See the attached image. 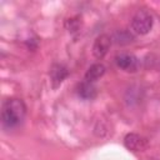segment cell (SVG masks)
Instances as JSON below:
<instances>
[{"label": "cell", "instance_id": "obj_4", "mask_svg": "<svg viewBox=\"0 0 160 160\" xmlns=\"http://www.w3.org/2000/svg\"><path fill=\"white\" fill-rule=\"evenodd\" d=\"M124 145H125V148H126L128 150H130V151H134V152H136V151H142V150H145L146 146H148V140H146L144 136L139 135V134L130 132V134H128V135L125 136V139H124Z\"/></svg>", "mask_w": 160, "mask_h": 160}, {"label": "cell", "instance_id": "obj_6", "mask_svg": "<svg viewBox=\"0 0 160 160\" xmlns=\"http://www.w3.org/2000/svg\"><path fill=\"white\" fill-rule=\"evenodd\" d=\"M69 70L62 64H54L50 69V81L52 89H56L61 85V82L68 78Z\"/></svg>", "mask_w": 160, "mask_h": 160}, {"label": "cell", "instance_id": "obj_3", "mask_svg": "<svg viewBox=\"0 0 160 160\" xmlns=\"http://www.w3.org/2000/svg\"><path fill=\"white\" fill-rule=\"evenodd\" d=\"M115 64L118 65V68H120L128 72H135L139 69L140 61L132 54H120L115 58Z\"/></svg>", "mask_w": 160, "mask_h": 160}, {"label": "cell", "instance_id": "obj_9", "mask_svg": "<svg viewBox=\"0 0 160 160\" xmlns=\"http://www.w3.org/2000/svg\"><path fill=\"white\" fill-rule=\"evenodd\" d=\"M114 40H115L116 44L124 45V44H129L130 41H132V36H131V34H129L128 31H125V30H120V31L115 32Z\"/></svg>", "mask_w": 160, "mask_h": 160}, {"label": "cell", "instance_id": "obj_10", "mask_svg": "<svg viewBox=\"0 0 160 160\" xmlns=\"http://www.w3.org/2000/svg\"><path fill=\"white\" fill-rule=\"evenodd\" d=\"M79 18H71V19H69L68 20V22H66V26H68V29H69V31H71V32H74V31H76V30H79V26H80V21L78 20Z\"/></svg>", "mask_w": 160, "mask_h": 160}, {"label": "cell", "instance_id": "obj_5", "mask_svg": "<svg viewBox=\"0 0 160 160\" xmlns=\"http://www.w3.org/2000/svg\"><path fill=\"white\" fill-rule=\"evenodd\" d=\"M110 45H111V38L109 35H106V34L99 35L95 39L94 44H92V54H94V56L96 59H102L108 54V51L110 49Z\"/></svg>", "mask_w": 160, "mask_h": 160}, {"label": "cell", "instance_id": "obj_8", "mask_svg": "<svg viewBox=\"0 0 160 160\" xmlns=\"http://www.w3.org/2000/svg\"><path fill=\"white\" fill-rule=\"evenodd\" d=\"M105 74V66L102 64H92L85 72V80L89 82H95Z\"/></svg>", "mask_w": 160, "mask_h": 160}, {"label": "cell", "instance_id": "obj_2", "mask_svg": "<svg viewBox=\"0 0 160 160\" xmlns=\"http://www.w3.org/2000/svg\"><path fill=\"white\" fill-rule=\"evenodd\" d=\"M154 24L152 15L146 10H139L131 19V31L138 35H146Z\"/></svg>", "mask_w": 160, "mask_h": 160}, {"label": "cell", "instance_id": "obj_7", "mask_svg": "<svg viewBox=\"0 0 160 160\" xmlns=\"http://www.w3.org/2000/svg\"><path fill=\"white\" fill-rule=\"evenodd\" d=\"M76 92L84 100H92L96 96V88L92 85V82H89V81L84 80L82 82H80L78 85Z\"/></svg>", "mask_w": 160, "mask_h": 160}, {"label": "cell", "instance_id": "obj_1", "mask_svg": "<svg viewBox=\"0 0 160 160\" xmlns=\"http://www.w3.org/2000/svg\"><path fill=\"white\" fill-rule=\"evenodd\" d=\"M26 105L21 99L10 98L2 102L1 108V124L5 129L18 128L25 119Z\"/></svg>", "mask_w": 160, "mask_h": 160}]
</instances>
